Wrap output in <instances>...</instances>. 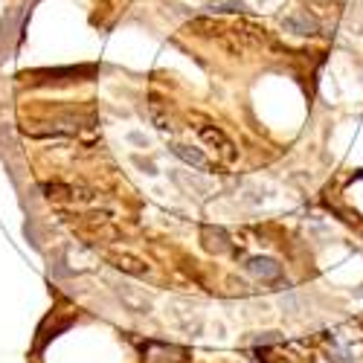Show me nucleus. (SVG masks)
Returning a JSON list of instances; mask_svg holds the SVG:
<instances>
[{
	"instance_id": "nucleus-1",
	"label": "nucleus",
	"mask_w": 363,
	"mask_h": 363,
	"mask_svg": "<svg viewBox=\"0 0 363 363\" xmlns=\"http://www.w3.org/2000/svg\"><path fill=\"white\" fill-rule=\"evenodd\" d=\"M247 267H250V273H256V276H262V279H276V276L282 273V267H279L276 262H271V259H253Z\"/></svg>"
},
{
	"instance_id": "nucleus-2",
	"label": "nucleus",
	"mask_w": 363,
	"mask_h": 363,
	"mask_svg": "<svg viewBox=\"0 0 363 363\" xmlns=\"http://www.w3.org/2000/svg\"><path fill=\"white\" fill-rule=\"evenodd\" d=\"M285 27H291L294 32L305 35V32H311V29H314V21H311L308 15H302V17H285Z\"/></svg>"
},
{
	"instance_id": "nucleus-3",
	"label": "nucleus",
	"mask_w": 363,
	"mask_h": 363,
	"mask_svg": "<svg viewBox=\"0 0 363 363\" xmlns=\"http://www.w3.org/2000/svg\"><path fill=\"white\" fill-rule=\"evenodd\" d=\"M178 155L195 169H206V157L201 155V151H189V148H178Z\"/></svg>"
}]
</instances>
